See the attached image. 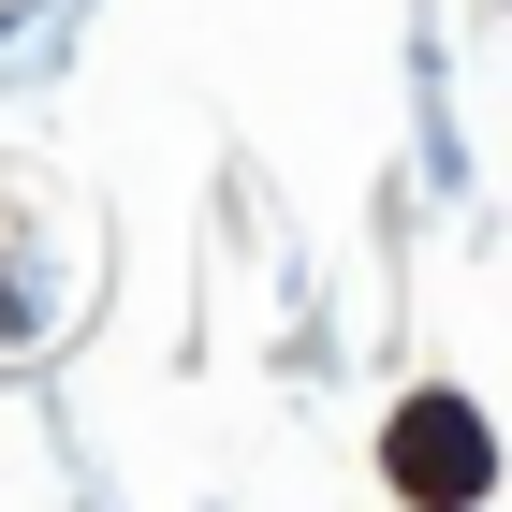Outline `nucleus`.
<instances>
[{
	"label": "nucleus",
	"instance_id": "f257e3e1",
	"mask_svg": "<svg viewBox=\"0 0 512 512\" xmlns=\"http://www.w3.org/2000/svg\"><path fill=\"white\" fill-rule=\"evenodd\" d=\"M483 425H469V395H425L410 425H395V483H425V498H483Z\"/></svg>",
	"mask_w": 512,
	"mask_h": 512
}]
</instances>
